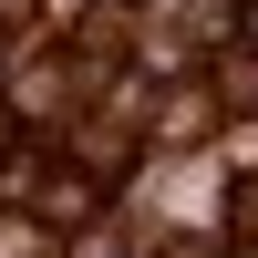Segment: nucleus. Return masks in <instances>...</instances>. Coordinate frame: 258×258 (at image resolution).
<instances>
[{
    "instance_id": "f257e3e1",
    "label": "nucleus",
    "mask_w": 258,
    "mask_h": 258,
    "mask_svg": "<svg viewBox=\"0 0 258 258\" xmlns=\"http://www.w3.org/2000/svg\"><path fill=\"white\" fill-rule=\"evenodd\" d=\"M227 227H238V238H258V165L227 186Z\"/></svg>"
},
{
    "instance_id": "f03ea898",
    "label": "nucleus",
    "mask_w": 258,
    "mask_h": 258,
    "mask_svg": "<svg viewBox=\"0 0 258 258\" xmlns=\"http://www.w3.org/2000/svg\"><path fill=\"white\" fill-rule=\"evenodd\" d=\"M0 258H41V217H21V227L0 217Z\"/></svg>"
},
{
    "instance_id": "7ed1b4c3",
    "label": "nucleus",
    "mask_w": 258,
    "mask_h": 258,
    "mask_svg": "<svg viewBox=\"0 0 258 258\" xmlns=\"http://www.w3.org/2000/svg\"><path fill=\"white\" fill-rule=\"evenodd\" d=\"M0 21H31V0H0Z\"/></svg>"
},
{
    "instance_id": "20e7f679",
    "label": "nucleus",
    "mask_w": 258,
    "mask_h": 258,
    "mask_svg": "<svg viewBox=\"0 0 258 258\" xmlns=\"http://www.w3.org/2000/svg\"><path fill=\"white\" fill-rule=\"evenodd\" d=\"M165 258H207V248H165Z\"/></svg>"
}]
</instances>
